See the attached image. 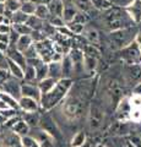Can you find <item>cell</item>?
<instances>
[{
    "label": "cell",
    "instance_id": "obj_43",
    "mask_svg": "<svg viewBox=\"0 0 141 147\" xmlns=\"http://www.w3.org/2000/svg\"><path fill=\"white\" fill-rule=\"evenodd\" d=\"M22 53H24L25 58H26V61H27V60H31V59H34V58H38V54H37V52H36L34 44L30 45V47L27 48L25 52H22Z\"/></svg>",
    "mask_w": 141,
    "mask_h": 147
},
{
    "label": "cell",
    "instance_id": "obj_41",
    "mask_svg": "<svg viewBox=\"0 0 141 147\" xmlns=\"http://www.w3.org/2000/svg\"><path fill=\"white\" fill-rule=\"evenodd\" d=\"M21 145H22V147H40L38 145V142L30 135L21 137Z\"/></svg>",
    "mask_w": 141,
    "mask_h": 147
},
{
    "label": "cell",
    "instance_id": "obj_16",
    "mask_svg": "<svg viewBox=\"0 0 141 147\" xmlns=\"http://www.w3.org/2000/svg\"><path fill=\"white\" fill-rule=\"evenodd\" d=\"M67 57L70 58V60L74 65V72H79L80 70H84V52L81 49L77 48H71L67 52Z\"/></svg>",
    "mask_w": 141,
    "mask_h": 147
},
{
    "label": "cell",
    "instance_id": "obj_4",
    "mask_svg": "<svg viewBox=\"0 0 141 147\" xmlns=\"http://www.w3.org/2000/svg\"><path fill=\"white\" fill-rule=\"evenodd\" d=\"M136 34H138V31L133 28V27L109 32V34H108L109 47H111V49L118 52V50H120L121 48L126 47V45L131 43L133 40H135Z\"/></svg>",
    "mask_w": 141,
    "mask_h": 147
},
{
    "label": "cell",
    "instance_id": "obj_17",
    "mask_svg": "<svg viewBox=\"0 0 141 147\" xmlns=\"http://www.w3.org/2000/svg\"><path fill=\"white\" fill-rule=\"evenodd\" d=\"M17 103H19V110H21L22 113H33L40 109L39 102L28 97H21L17 100Z\"/></svg>",
    "mask_w": 141,
    "mask_h": 147
},
{
    "label": "cell",
    "instance_id": "obj_25",
    "mask_svg": "<svg viewBox=\"0 0 141 147\" xmlns=\"http://www.w3.org/2000/svg\"><path fill=\"white\" fill-rule=\"evenodd\" d=\"M61 72L63 77H66V79H71V75L74 74V65H72L70 58L67 57V54H65L61 59Z\"/></svg>",
    "mask_w": 141,
    "mask_h": 147
},
{
    "label": "cell",
    "instance_id": "obj_34",
    "mask_svg": "<svg viewBox=\"0 0 141 147\" xmlns=\"http://www.w3.org/2000/svg\"><path fill=\"white\" fill-rule=\"evenodd\" d=\"M24 80L25 82H31V84H37L36 81V71L34 67L27 64V66L24 69Z\"/></svg>",
    "mask_w": 141,
    "mask_h": 147
},
{
    "label": "cell",
    "instance_id": "obj_28",
    "mask_svg": "<svg viewBox=\"0 0 141 147\" xmlns=\"http://www.w3.org/2000/svg\"><path fill=\"white\" fill-rule=\"evenodd\" d=\"M45 22L47 21L40 20V18H38L34 15H31V16H28V18H27L26 25H28L31 28H32V31H43Z\"/></svg>",
    "mask_w": 141,
    "mask_h": 147
},
{
    "label": "cell",
    "instance_id": "obj_60",
    "mask_svg": "<svg viewBox=\"0 0 141 147\" xmlns=\"http://www.w3.org/2000/svg\"><path fill=\"white\" fill-rule=\"evenodd\" d=\"M1 130H3V127H1V126H0V131H1Z\"/></svg>",
    "mask_w": 141,
    "mask_h": 147
},
{
    "label": "cell",
    "instance_id": "obj_58",
    "mask_svg": "<svg viewBox=\"0 0 141 147\" xmlns=\"http://www.w3.org/2000/svg\"><path fill=\"white\" fill-rule=\"evenodd\" d=\"M0 3H6V0H0Z\"/></svg>",
    "mask_w": 141,
    "mask_h": 147
},
{
    "label": "cell",
    "instance_id": "obj_31",
    "mask_svg": "<svg viewBox=\"0 0 141 147\" xmlns=\"http://www.w3.org/2000/svg\"><path fill=\"white\" fill-rule=\"evenodd\" d=\"M21 118L27 123V125L30 127H36L38 126V121H39V114L38 112H33V113H22Z\"/></svg>",
    "mask_w": 141,
    "mask_h": 147
},
{
    "label": "cell",
    "instance_id": "obj_50",
    "mask_svg": "<svg viewBox=\"0 0 141 147\" xmlns=\"http://www.w3.org/2000/svg\"><path fill=\"white\" fill-rule=\"evenodd\" d=\"M135 40H136V43L139 44V48H140V53H141V33H138L135 37Z\"/></svg>",
    "mask_w": 141,
    "mask_h": 147
},
{
    "label": "cell",
    "instance_id": "obj_53",
    "mask_svg": "<svg viewBox=\"0 0 141 147\" xmlns=\"http://www.w3.org/2000/svg\"><path fill=\"white\" fill-rule=\"evenodd\" d=\"M5 123H6V119L4 118V117L1 115V114H0V126L3 127V126H4V124H5Z\"/></svg>",
    "mask_w": 141,
    "mask_h": 147
},
{
    "label": "cell",
    "instance_id": "obj_19",
    "mask_svg": "<svg viewBox=\"0 0 141 147\" xmlns=\"http://www.w3.org/2000/svg\"><path fill=\"white\" fill-rule=\"evenodd\" d=\"M77 12H79V10L75 7V5L71 1H64V7H63L61 18L64 20L65 25L70 24V22L74 20V17L76 16Z\"/></svg>",
    "mask_w": 141,
    "mask_h": 147
},
{
    "label": "cell",
    "instance_id": "obj_18",
    "mask_svg": "<svg viewBox=\"0 0 141 147\" xmlns=\"http://www.w3.org/2000/svg\"><path fill=\"white\" fill-rule=\"evenodd\" d=\"M5 55H6L7 59H10V60H12L16 64H19L22 69H25L27 66V61H26V58H25L24 53L20 52V50H17L15 47H9Z\"/></svg>",
    "mask_w": 141,
    "mask_h": 147
},
{
    "label": "cell",
    "instance_id": "obj_51",
    "mask_svg": "<svg viewBox=\"0 0 141 147\" xmlns=\"http://www.w3.org/2000/svg\"><path fill=\"white\" fill-rule=\"evenodd\" d=\"M7 48H9V45H7V44H4V43H1V42H0V52H3V53H6Z\"/></svg>",
    "mask_w": 141,
    "mask_h": 147
},
{
    "label": "cell",
    "instance_id": "obj_13",
    "mask_svg": "<svg viewBox=\"0 0 141 147\" xmlns=\"http://www.w3.org/2000/svg\"><path fill=\"white\" fill-rule=\"evenodd\" d=\"M21 81L22 80L15 79V77L10 76L1 86H0V90L19 100L21 98V84H22Z\"/></svg>",
    "mask_w": 141,
    "mask_h": 147
},
{
    "label": "cell",
    "instance_id": "obj_20",
    "mask_svg": "<svg viewBox=\"0 0 141 147\" xmlns=\"http://www.w3.org/2000/svg\"><path fill=\"white\" fill-rule=\"evenodd\" d=\"M81 34H84V37L86 38V40L88 42V44L94 45V47H98L99 42H101V38H99V32L96 28H92V27L86 28V27H85Z\"/></svg>",
    "mask_w": 141,
    "mask_h": 147
},
{
    "label": "cell",
    "instance_id": "obj_9",
    "mask_svg": "<svg viewBox=\"0 0 141 147\" xmlns=\"http://www.w3.org/2000/svg\"><path fill=\"white\" fill-rule=\"evenodd\" d=\"M123 82L134 87L141 82V64H124L123 65Z\"/></svg>",
    "mask_w": 141,
    "mask_h": 147
},
{
    "label": "cell",
    "instance_id": "obj_45",
    "mask_svg": "<svg viewBox=\"0 0 141 147\" xmlns=\"http://www.w3.org/2000/svg\"><path fill=\"white\" fill-rule=\"evenodd\" d=\"M0 69H7V58L3 52H0Z\"/></svg>",
    "mask_w": 141,
    "mask_h": 147
},
{
    "label": "cell",
    "instance_id": "obj_54",
    "mask_svg": "<svg viewBox=\"0 0 141 147\" xmlns=\"http://www.w3.org/2000/svg\"><path fill=\"white\" fill-rule=\"evenodd\" d=\"M6 108H9V107H7V105H6L5 103L3 102L1 99H0V110H4V109H6Z\"/></svg>",
    "mask_w": 141,
    "mask_h": 147
},
{
    "label": "cell",
    "instance_id": "obj_33",
    "mask_svg": "<svg viewBox=\"0 0 141 147\" xmlns=\"http://www.w3.org/2000/svg\"><path fill=\"white\" fill-rule=\"evenodd\" d=\"M90 1H91L92 7L98 11H107L112 6H114V4L111 0H90Z\"/></svg>",
    "mask_w": 141,
    "mask_h": 147
},
{
    "label": "cell",
    "instance_id": "obj_46",
    "mask_svg": "<svg viewBox=\"0 0 141 147\" xmlns=\"http://www.w3.org/2000/svg\"><path fill=\"white\" fill-rule=\"evenodd\" d=\"M11 25H5V24H0V33H6L9 34L11 32Z\"/></svg>",
    "mask_w": 141,
    "mask_h": 147
},
{
    "label": "cell",
    "instance_id": "obj_29",
    "mask_svg": "<svg viewBox=\"0 0 141 147\" xmlns=\"http://www.w3.org/2000/svg\"><path fill=\"white\" fill-rule=\"evenodd\" d=\"M47 7H48L51 15L61 16L63 7H64V1H63V0H52V1L47 5Z\"/></svg>",
    "mask_w": 141,
    "mask_h": 147
},
{
    "label": "cell",
    "instance_id": "obj_10",
    "mask_svg": "<svg viewBox=\"0 0 141 147\" xmlns=\"http://www.w3.org/2000/svg\"><path fill=\"white\" fill-rule=\"evenodd\" d=\"M44 114H39V121H38V127H40L42 130L47 131L49 135H52L55 141L60 140L63 137V134L59 129L58 124L55 120L52 118V115L49 114V112H43Z\"/></svg>",
    "mask_w": 141,
    "mask_h": 147
},
{
    "label": "cell",
    "instance_id": "obj_30",
    "mask_svg": "<svg viewBox=\"0 0 141 147\" xmlns=\"http://www.w3.org/2000/svg\"><path fill=\"white\" fill-rule=\"evenodd\" d=\"M55 84H57V80L51 79V77H45V79H43L42 81L37 82V86L40 91V94H44V93H47V92L51 91L53 87L55 86Z\"/></svg>",
    "mask_w": 141,
    "mask_h": 147
},
{
    "label": "cell",
    "instance_id": "obj_39",
    "mask_svg": "<svg viewBox=\"0 0 141 147\" xmlns=\"http://www.w3.org/2000/svg\"><path fill=\"white\" fill-rule=\"evenodd\" d=\"M47 22H48L49 26L53 27V28H60V27H64L65 26V22L61 18V16L51 15V16H49V18L47 20Z\"/></svg>",
    "mask_w": 141,
    "mask_h": 147
},
{
    "label": "cell",
    "instance_id": "obj_62",
    "mask_svg": "<svg viewBox=\"0 0 141 147\" xmlns=\"http://www.w3.org/2000/svg\"><path fill=\"white\" fill-rule=\"evenodd\" d=\"M124 147H129V146H126V145H125V146H124Z\"/></svg>",
    "mask_w": 141,
    "mask_h": 147
},
{
    "label": "cell",
    "instance_id": "obj_37",
    "mask_svg": "<svg viewBox=\"0 0 141 147\" xmlns=\"http://www.w3.org/2000/svg\"><path fill=\"white\" fill-rule=\"evenodd\" d=\"M10 18H11V25L12 24H26L27 18H28V15L24 13L21 10H17L12 13Z\"/></svg>",
    "mask_w": 141,
    "mask_h": 147
},
{
    "label": "cell",
    "instance_id": "obj_49",
    "mask_svg": "<svg viewBox=\"0 0 141 147\" xmlns=\"http://www.w3.org/2000/svg\"><path fill=\"white\" fill-rule=\"evenodd\" d=\"M0 42L9 45V34H6V33H0Z\"/></svg>",
    "mask_w": 141,
    "mask_h": 147
},
{
    "label": "cell",
    "instance_id": "obj_7",
    "mask_svg": "<svg viewBox=\"0 0 141 147\" xmlns=\"http://www.w3.org/2000/svg\"><path fill=\"white\" fill-rule=\"evenodd\" d=\"M104 121V109L98 102H92L88 107L87 125L90 131H97L102 127Z\"/></svg>",
    "mask_w": 141,
    "mask_h": 147
},
{
    "label": "cell",
    "instance_id": "obj_1",
    "mask_svg": "<svg viewBox=\"0 0 141 147\" xmlns=\"http://www.w3.org/2000/svg\"><path fill=\"white\" fill-rule=\"evenodd\" d=\"M93 93V79L81 81L72 85L65 99L60 103L61 112L69 121H76L81 119L86 109V103Z\"/></svg>",
    "mask_w": 141,
    "mask_h": 147
},
{
    "label": "cell",
    "instance_id": "obj_2",
    "mask_svg": "<svg viewBox=\"0 0 141 147\" xmlns=\"http://www.w3.org/2000/svg\"><path fill=\"white\" fill-rule=\"evenodd\" d=\"M72 85H74L72 79L63 77V79L58 80L55 86H54L51 91L40 96V100H39L40 109H42L43 112H49V110H52L54 107L59 105L65 99L67 93L70 92Z\"/></svg>",
    "mask_w": 141,
    "mask_h": 147
},
{
    "label": "cell",
    "instance_id": "obj_24",
    "mask_svg": "<svg viewBox=\"0 0 141 147\" xmlns=\"http://www.w3.org/2000/svg\"><path fill=\"white\" fill-rule=\"evenodd\" d=\"M7 71L10 74V76L15 77V79H19V80H24V69L19 64L10 60V59H7Z\"/></svg>",
    "mask_w": 141,
    "mask_h": 147
},
{
    "label": "cell",
    "instance_id": "obj_15",
    "mask_svg": "<svg viewBox=\"0 0 141 147\" xmlns=\"http://www.w3.org/2000/svg\"><path fill=\"white\" fill-rule=\"evenodd\" d=\"M40 91L37 84H31V82H22L21 84V97H28L39 102L40 100Z\"/></svg>",
    "mask_w": 141,
    "mask_h": 147
},
{
    "label": "cell",
    "instance_id": "obj_59",
    "mask_svg": "<svg viewBox=\"0 0 141 147\" xmlns=\"http://www.w3.org/2000/svg\"><path fill=\"white\" fill-rule=\"evenodd\" d=\"M63 1H71V0H63Z\"/></svg>",
    "mask_w": 141,
    "mask_h": 147
},
{
    "label": "cell",
    "instance_id": "obj_35",
    "mask_svg": "<svg viewBox=\"0 0 141 147\" xmlns=\"http://www.w3.org/2000/svg\"><path fill=\"white\" fill-rule=\"evenodd\" d=\"M34 16H37L38 18L43 21H47L49 16H51V13H49V10L47 5H36V10H34Z\"/></svg>",
    "mask_w": 141,
    "mask_h": 147
},
{
    "label": "cell",
    "instance_id": "obj_40",
    "mask_svg": "<svg viewBox=\"0 0 141 147\" xmlns=\"http://www.w3.org/2000/svg\"><path fill=\"white\" fill-rule=\"evenodd\" d=\"M20 10L26 13V15H33L34 13V10H36V4H33L32 1H30V0H27V1L25 3H21V7H20Z\"/></svg>",
    "mask_w": 141,
    "mask_h": 147
},
{
    "label": "cell",
    "instance_id": "obj_32",
    "mask_svg": "<svg viewBox=\"0 0 141 147\" xmlns=\"http://www.w3.org/2000/svg\"><path fill=\"white\" fill-rule=\"evenodd\" d=\"M87 142V136H86L85 131H79L74 135V137L70 141L69 147H81Z\"/></svg>",
    "mask_w": 141,
    "mask_h": 147
},
{
    "label": "cell",
    "instance_id": "obj_52",
    "mask_svg": "<svg viewBox=\"0 0 141 147\" xmlns=\"http://www.w3.org/2000/svg\"><path fill=\"white\" fill-rule=\"evenodd\" d=\"M5 3H0V15H4L5 13Z\"/></svg>",
    "mask_w": 141,
    "mask_h": 147
},
{
    "label": "cell",
    "instance_id": "obj_27",
    "mask_svg": "<svg viewBox=\"0 0 141 147\" xmlns=\"http://www.w3.org/2000/svg\"><path fill=\"white\" fill-rule=\"evenodd\" d=\"M71 3L74 4L77 10L85 13V15H88V13L93 10L90 0H71Z\"/></svg>",
    "mask_w": 141,
    "mask_h": 147
},
{
    "label": "cell",
    "instance_id": "obj_48",
    "mask_svg": "<svg viewBox=\"0 0 141 147\" xmlns=\"http://www.w3.org/2000/svg\"><path fill=\"white\" fill-rule=\"evenodd\" d=\"M133 94H138V96H141V82L138 85H135L133 87Z\"/></svg>",
    "mask_w": 141,
    "mask_h": 147
},
{
    "label": "cell",
    "instance_id": "obj_55",
    "mask_svg": "<svg viewBox=\"0 0 141 147\" xmlns=\"http://www.w3.org/2000/svg\"><path fill=\"white\" fill-rule=\"evenodd\" d=\"M94 147H106V145H103V144H97Z\"/></svg>",
    "mask_w": 141,
    "mask_h": 147
},
{
    "label": "cell",
    "instance_id": "obj_3",
    "mask_svg": "<svg viewBox=\"0 0 141 147\" xmlns=\"http://www.w3.org/2000/svg\"><path fill=\"white\" fill-rule=\"evenodd\" d=\"M104 12H106L104 21H106V25L108 27L109 32L135 26V24L130 20V17L128 16V13L124 11L123 7L112 6L109 10L104 11Z\"/></svg>",
    "mask_w": 141,
    "mask_h": 147
},
{
    "label": "cell",
    "instance_id": "obj_42",
    "mask_svg": "<svg viewBox=\"0 0 141 147\" xmlns=\"http://www.w3.org/2000/svg\"><path fill=\"white\" fill-rule=\"evenodd\" d=\"M66 27L69 28V31L71 32L72 34H81L82 31L85 28V25H81V24H77V22H70L67 24Z\"/></svg>",
    "mask_w": 141,
    "mask_h": 147
},
{
    "label": "cell",
    "instance_id": "obj_12",
    "mask_svg": "<svg viewBox=\"0 0 141 147\" xmlns=\"http://www.w3.org/2000/svg\"><path fill=\"white\" fill-rule=\"evenodd\" d=\"M0 147H22L21 137L10 129L3 127L0 131Z\"/></svg>",
    "mask_w": 141,
    "mask_h": 147
},
{
    "label": "cell",
    "instance_id": "obj_61",
    "mask_svg": "<svg viewBox=\"0 0 141 147\" xmlns=\"http://www.w3.org/2000/svg\"><path fill=\"white\" fill-rule=\"evenodd\" d=\"M139 135H140V136H141V131H140V134H139Z\"/></svg>",
    "mask_w": 141,
    "mask_h": 147
},
{
    "label": "cell",
    "instance_id": "obj_6",
    "mask_svg": "<svg viewBox=\"0 0 141 147\" xmlns=\"http://www.w3.org/2000/svg\"><path fill=\"white\" fill-rule=\"evenodd\" d=\"M33 44H34L36 52L38 54V58L45 64H48L51 61H61L63 57H64V55L55 52L54 42L52 38H48L47 37V38L39 40V42H36Z\"/></svg>",
    "mask_w": 141,
    "mask_h": 147
},
{
    "label": "cell",
    "instance_id": "obj_26",
    "mask_svg": "<svg viewBox=\"0 0 141 147\" xmlns=\"http://www.w3.org/2000/svg\"><path fill=\"white\" fill-rule=\"evenodd\" d=\"M32 44H33V39H32V37H31V34H22L19 37V39H17L15 48L17 50H20V52H25V50Z\"/></svg>",
    "mask_w": 141,
    "mask_h": 147
},
{
    "label": "cell",
    "instance_id": "obj_23",
    "mask_svg": "<svg viewBox=\"0 0 141 147\" xmlns=\"http://www.w3.org/2000/svg\"><path fill=\"white\" fill-rule=\"evenodd\" d=\"M30 129H31V127L27 125V123L20 117V119H19V120H17L15 124H13L10 130H12L13 132H15V134H17L20 137H22V136H26V135L30 134Z\"/></svg>",
    "mask_w": 141,
    "mask_h": 147
},
{
    "label": "cell",
    "instance_id": "obj_14",
    "mask_svg": "<svg viewBox=\"0 0 141 147\" xmlns=\"http://www.w3.org/2000/svg\"><path fill=\"white\" fill-rule=\"evenodd\" d=\"M123 9L135 25H139L141 22V0H133Z\"/></svg>",
    "mask_w": 141,
    "mask_h": 147
},
{
    "label": "cell",
    "instance_id": "obj_22",
    "mask_svg": "<svg viewBox=\"0 0 141 147\" xmlns=\"http://www.w3.org/2000/svg\"><path fill=\"white\" fill-rule=\"evenodd\" d=\"M98 61L99 59L96 57H92V55H88V54H85L84 53V71H86L87 74H92L96 71L97 65H98Z\"/></svg>",
    "mask_w": 141,
    "mask_h": 147
},
{
    "label": "cell",
    "instance_id": "obj_5",
    "mask_svg": "<svg viewBox=\"0 0 141 147\" xmlns=\"http://www.w3.org/2000/svg\"><path fill=\"white\" fill-rule=\"evenodd\" d=\"M104 94L113 107H117L118 103L125 97L124 94V82L117 76L108 77L104 82Z\"/></svg>",
    "mask_w": 141,
    "mask_h": 147
},
{
    "label": "cell",
    "instance_id": "obj_38",
    "mask_svg": "<svg viewBox=\"0 0 141 147\" xmlns=\"http://www.w3.org/2000/svg\"><path fill=\"white\" fill-rule=\"evenodd\" d=\"M126 146L129 147H141V136L135 134H129L125 136Z\"/></svg>",
    "mask_w": 141,
    "mask_h": 147
},
{
    "label": "cell",
    "instance_id": "obj_56",
    "mask_svg": "<svg viewBox=\"0 0 141 147\" xmlns=\"http://www.w3.org/2000/svg\"><path fill=\"white\" fill-rule=\"evenodd\" d=\"M81 147H90V146H88V144H87V142H86V144H85L84 146H81Z\"/></svg>",
    "mask_w": 141,
    "mask_h": 147
},
{
    "label": "cell",
    "instance_id": "obj_57",
    "mask_svg": "<svg viewBox=\"0 0 141 147\" xmlns=\"http://www.w3.org/2000/svg\"><path fill=\"white\" fill-rule=\"evenodd\" d=\"M20 3H25V1H27V0H19Z\"/></svg>",
    "mask_w": 141,
    "mask_h": 147
},
{
    "label": "cell",
    "instance_id": "obj_11",
    "mask_svg": "<svg viewBox=\"0 0 141 147\" xmlns=\"http://www.w3.org/2000/svg\"><path fill=\"white\" fill-rule=\"evenodd\" d=\"M28 135L32 136L33 139L38 142V145L40 147H54V144H55V139H54L52 135H49L47 131L42 130V129L38 126L31 127Z\"/></svg>",
    "mask_w": 141,
    "mask_h": 147
},
{
    "label": "cell",
    "instance_id": "obj_36",
    "mask_svg": "<svg viewBox=\"0 0 141 147\" xmlns=\"http://www.w3.org/2000/svg\"><path fill=\"white\" fill-rule=\"evenodd\" d=\"M11 28H12V31H15L16 33L20 34V36L32 33V28H31L28 25H26V24H12Z\"/></svg>",
    "mask_w": 141,
    "mask_h": 147
},
{
    "label": "cell",
    "instance_id": "obj_44",
    "mask_svg": "<svg viewBox=\"0 0 141 147\" xmlns=\"http://www.w3.org/2000/svg\"><path fill=\"white\" fill-rule=\"evenodd\" d=\"M9 77H10V74H9L7 69H0V86H1Z\"/></svg>",
    "mask_w": 141,
    "mask_h": 147
},
{
    "label": "cell",
    "instance_id": "obj_47",
    "mask_svg": "<svg viewBox=\"0 0 141 147\" xmlns=\"http://www.w3.org/2000/svg\"><path fill=\"white\" fill-rule=\"evenodd\" d=\"M30 1H32L36 5H48L52 0H30Z\"/></svg>",
    "mask_w": 141,
    "mask_h": 147
},
{
    "label": "cell",
    "instance_id": "obj_8",
    "mask_svg": "<svg viewBox=\"0 0 141 147\" xmlns=\"http://www.w3.org/2000/svg\"><path fill=\"white\" fill-rule=\"evenodd\" d=\"M118 54L123 64H141V53L136 40H133L126 47L118 50Z\"/></svg>",
    "mask_w": 141,
    "mask_h": 147
},
{
    "label": "cell",
    "instance_id": "obj_21",
    "mask_svg": "<svg viewBox=\"0 0 141 147\" xmlns=\"http://www.w3.org/2000/svg\"><path fill=\"white\" fill-rule=\"evenodd\" d=\"M48 67V77L54 80H60L63 79V72H61V61H51L47 64Z\"/></svg>",
    "mask_w": 141,
    "mask_h": 147
}]
</instances>
